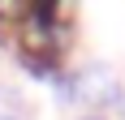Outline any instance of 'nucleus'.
I'll return each instance as SVG.
<instances>
[{
    "instance_id": "f257e3e1",
    "label": "nucleus",
    "mask_w": 125,
    "mask_h": 120,
    "mask_svg": "<svg viewBox=\"0 0 125 120\" xmlns=\"http://www.w3.org/2000/svg\"><path fill=\"white\" fill-rule=\"evenodd\" d=\"M22 64L35 73V77H48V82L61 73V69H56V56H52V51H22Z\"/></svg>"
},
{
    "instance_id": "f03ea898",
    "label": "nucleus",
    "mask_w": 125,
    "mask_h": 120,
    "mask_svg": "<svg viewBox=\"0 0 125 120\" xmlns=\"http://www.w3.org/2000/svg\"><path fill=\"white\" fill-rule=\"evenodd\" d=\"M116 107H121V116H125V94H116Z\"/></svg>"
},
{
    "instance_id": "7ed1b4c3",
    "label": "nucleus",
    "mask_w": 125,
    "mask_h": 120,
    "mask_svg": "<svg viewBox=\"0 0 125 120\" xmlns=\"http://www.w3.org/2000/svg\"><path fill=\"white\" fill-rule=\"evenodd\" d=\"M0 120H17V116H9V111H4V116H0Z\"/></svg>"
},
{
    "instance_id": "20e7f679",
    "label": "nucleus",
    "mask_w": 125,
    "mask_h": 120,
    "mask_svg": "<svg viewBox=\"0 0 125 120\" xmlns=\"http://www.w3.org/2000/svg\"><path fill=\"white\" fill-rule=\"evenodd\" d=\"M86 120H99V116H86Z\"/></svg>"
}]
</instances>
